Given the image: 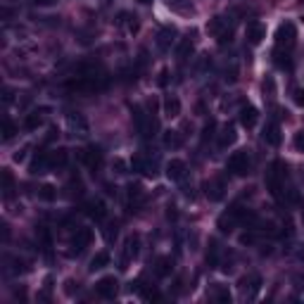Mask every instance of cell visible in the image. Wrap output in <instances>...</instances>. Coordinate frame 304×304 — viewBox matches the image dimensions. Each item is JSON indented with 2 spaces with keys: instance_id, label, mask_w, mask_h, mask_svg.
Masks as SVG:
<instances>
[{
  "instance_id": "cell-1",
  "label": "cell",
  "mask_w": 304,
  "mask_h": 304,
  "mask_svg": "<svg viewBox=\"0 0 304 304\" xmlns=\"http://www.w3.org/2000/svg\"><path fill=\"white\" fill-rule=\"evenodd\" d=\"M287 176V166L281 160H276L271 164V171L266 174V188L273 197H281V190H283V181Z\"/></svg>"
},
{
  "instance_id": "cell-2",
  "label": "cell",
  "mask_w": 304,
  "mask_h": 304,
  "mask_svg": "<svg viewBox=\"0 0 304 304\" xmlns=\"http://www.w3.org/2000/svg\"><path fill=\"white\" fill-rule=\"evenodd\" d=\"M226 171H231L233 176H247L250 174V155H247V150L233 152L228 162H226Z\"/></svg>"
},
{
  "instance_id": "cell-3",
  "label": "cell",
  "mask_w": 304,
  "mask_h": 304,
  "mask_svg": "<svg viewBox=\"0 0 304 304\" xmlns=\"http://www.w3.org/2000/svg\"><path fill=\"white\" fill-rule=\"evenodd\" d=\"M207 34H212V36L219 41V45H226V43H231V29H228V21L223 17H212L207 21Z\"/></svg>"
},
{
  "instance_id": "cell-4",
  "label": "cell",
  "mask_w": 304,
  "mask_h": 304,
  "mask_svg": "<svg viewBox=\"0 0 304 304\" xmlns=\"http://www.w3.org/2000/svg\"><path fill=\"white\" fill-rule=\"evenodd\" d=\"M297 41V29L292 21H283L278 29H276V45L283 48V50H290Z\"/></svg>"
},
{
  "instance_id": "cell-5",
  "label": "cell",
  "mask_w": 304,
  "mask_h": 304,
  "mask_svg": "<svg viewBox=\"0 0 304 304\" xmlns=\"http://www.w3.org/2000/svg\"><path fill=\"white\" fill-rule=\"evenodd\" d=\"M95 292H98L100 297H105V300H112V297L119 292V281H117L114 276H105V278H100V281L95 283Z\"/></svg>"
},
{
  "instance_id": "cell-6",
  "label": "cell",
  "mask_w": 304,
  "mask_h": 304,
  "mask_svg": "<svg viewBox=\"0 0 304 304\" xmlns=\"http://www.w3.org/2000/svg\"><path fill=\"white\" fill-rule=\"evenodd\" d=\"M50 169V152H43V150H38L36 155H34V160L29 164V174L31 176H41V174H45Z\"/></svg>"
},
{
  "instance_id": "cell-7",
  "label": "cell",
  "mask_w": 304,
  "mask_h": 304,
  "mask_svg": "<svg viewBox=\"0 0 304 304\" xmlns=\"http://www.w3.org/2000/svg\"><path fill=\"white\" fill-rule=\"evenodd\" d=\"M245 38L250 45H262V41L266 38V26L262 21H250L245 26Z\"/></svg>"
},
{
  "instance_id": "cell-8",
  "label": "cell",
  "mask_w": 304,
  "mask_h": 304,
  "mask_svg": "<svg viewBox=\"0 0 304 304\" xmlns=\"http://www.w3.org/2000/svg\"><path fill=\"white\" fill-rule=\"evenodd\" d=\"M138 252H141V238L133 233V235H128L124 243V259H122V266L119 268H128L126 264L131 262V259H136L138 257Z\"/></svg>"
},
{
  "instance_id": "cell-9",
  "label": "cell",
  "mask_w": 304,
  "mask_h": 304,
  "mask_svg": "<svg viewBox=\"0 0 304 304\" xmlns=\"http://www.w3.org/2000/svg\"><path fill=\"white\" fill-rule=\"evenodd\" d=\"M204 195L209 197L212 202H219V200H223L226 195V183L221 179H209L204 183Z\"/></svg>"
},
{
  "instance_id": "cell-10",
  "label": "cell",
  "mask_w": 304,
  "mask_h": 304,
  "mask_svg": "<svg viewBox=\"0 0 304 304\" xmlns=\"http://www.w3.org/2000/svg\"><path fill=\"white\" fill-rule=\"evenodd\" d=\"M83 212H86V216H90L93 221H102V219L107 216V204H105L102 200H88L86 207H83Z\"/></svg>"
},
{
  "instance_id": "cell-11",
  "label": "cell",
  "mask_w": 304,
  "mask_h": 304,
  "mask_svg": "<svg viewBox=\"0 0 304 304\" xmlns=\"http://www.w3.org/2000/svg\"><path fill=\"white\" fill-rule=\"evenodd\" d=\"M90 240H93V231H90V228H79L72 240V247H74L72 254H81V252L90 245Z\"/></svg>"
},
{
  "instance_id": "cell-12",
  "label": "cell",
  "mask_w": 304,
  "mask_h": 304,
  "mask_svg": "<svg viewBox=\"0 0 304 304\" xmlns=\"http://www.w3.org/2000/svg\"><path fill=\"white\" fill-rule=\"evenodd\" d=\"M81 160L86 162V166H88V169L95 171V169H100V164H102V150H100V147H95V145L88 147V150H81Z\"/></svg>"
},
{
  "instance_id": "cell-13",
  "label": "cell",
  "mask_w": 304,
  "mask_h": 304,
  "mask_svg": "<svg viewBox=\"0 0 304 304\" xmlns=\"http://www.w3.org/2000/svg\"><path fill=\"white\" fill-rule=\"evenodd\" d=\"M238 117H240V124L245 126V128H254L257 122H259V109L254 107V105H243Z\"/></svg>"
},
{
  "instance_id": "cell-14",
  "label": "cell",
  "mask_w": 304,
  "mask_h": 304,
  "mask_svg": "<svg viewBox=\"0 0 304 304\" xmlns=\"http://www.w3.org/2000/svg\"><path fill=\"white\" fill-rule=\"evenodd\" d=\"M162 109H164V117H169V119H176L181 114V100L176 95H164V100H162Z\"/></svg>"
},
{
  "instance_id": "cell-15",
  "label": "cell",
  "mask_w": 304,
  "mask_h": 304,
  "mask_svg": "<svg viewBox=\"0 0 304 304\" xmlns=\"http://www.w3.org/2000/svg\"><path fill=\"white\" fill-rule=\"evenodd\" d=\"M262 141L266 145H281V128H278V124L276 122H268L266 126H264V131H262Z\"/></svg>"
},
{
  "instance_id": "cell-16",
  "label": "cell",
  "mask_w": 304,
  "mask_h": 304,
  "mask_svg": "<svg viewBox=\"0 0 304 304\" xmlns=\"http://www.w3.org/2000/svg\"><path fill=\"white\" fill-rule=\"evenodd\" d=\"M67 124H69V128H72L74 136H88V122L81 117V114H69L67 117Z\"/></svg>"
},
{
  "instance_id": "cell-17",
  "label": "cell",
  "mask_w": 304,
  "mask_h": 304,
  "mask_svg": "<svg viewBox=\"0 0 304 304\" xmlns=\"http://www.w3.org/2000/svg\"><path fill=\"white\" fill-rule=\"evenodd\" d=\"M235 141H238L235 126H233V124H223L221 133H219V147H221V150H228V147H231Z\"/></svg>"
},
{
  "instance_id": "cell-18",
  "label": "cell",
  "mask_w": 304,
  "mask_h": 304,
  "mask_svg": "<svg viewBox=\"0 0 304 304\" xmlns=\"http://www.w3.org/2000/svg\"><path fill=\"white\" fill-rule=\"evenodd\" d=\"M166 179L169 181H183L185 179V164L181 160L166 162Z\"/></svg>"
},
{
  "instance_id": "cell-19",
  "label": "cell",
  "mask_w": 304,
  "mask_h": 304,
  "mask_svg": "<svg viewBox=\"0 0 304 304\" xmlns=\"http://www.w3.org/2000/svg\"><path fill=\"white\" fill-rule=\"evenodd\" d=\"M174 38H176V29L174 26H164L160 34H157V48L160 50H169L171 43H174Z\"/></svg>"
},
{
  "instance_id": "cell-20",
  "label": "cell",
  "mask_w": 304,
  "mask_h": 304,
  "mask_svg": "<svg viewBox=\"0 0 304 304\" xmlns=\"http://www.w3.org/2000/svg\"><path fill=\"white\" fill-rule=\"evenodd\" d=\"M235 223H238V216L233 214V209H231V212H226V214L219 216L216 228H219L221 233H233V231H235Z\"/></svg>"
},
{
  "instance_id": "cell-21",
  "label": "cell",
  "mask_w": 304,
  "mask_h": 304,
  "mask_svg": "<svg viewBox=\"0 0 304 304\" xmlns=\"http://www.w3.org/2000/svg\"><path fill=\"white\" fill-rule=\"evenodd\" d=\"M48 112V107H41V109H34L31 114H26V119H24V128L26 131H36L38 126L43 124V114Z\"/></svg>"
},
{
  "instance_id": "cell-22",
  "label": "cell",
  "mask_w": 304,
  "mask_h": 304,
  "mask_svg": "<svg viewBox=\"0 0 304 304\" xmlns=\"http://www.w3.org/2000/svg\"><path fill=\"white\" fill-rule=\"evenodd\" d=\"M67 162H69V150L57 147L50 152V169H62V166H67Z\"/></svg>"
},
{
  "instance_id": "cell-23",
  "label": "cell",
  "mask_w": 304,
  "mask_h": 304,
  "mask_svg": "<svg viewBox=\"0 0 304 304\" xmlns=\"http://www.w3.org/2000/svg\"><path fill=\"white\" fill-rule=\"evenodd\" d=\"M273 64H276L278 69H285V72H290V69H292V57L287 55V50L278 48V50L273 53Z\"/></svg>"
},
{
  "instance_id": "cell-24",
  "label": "cell",
  "mask_w": 304,
  "mask_h": 304,
  "mask_svg": "<svg viewBox=\"0 0 304 304\" xmlns=\"http://www.w3.org/2000/svg\"><path fill=\"white\" fill-rule=\"evenodd\" d=\"M0 176H2V193H5V200H10V197H12V190H15V176H12L10 169H2Z\"/></svg>"
},
{
  "instance_id": "cell-25",
  "label": "cell",
  "mask_w": 304,
  "mask_h": 304,
  "mask_svg": "<svg viewBox=\"0 0 304 304\" xmlns=\"http://www.w3.org/2000/svg\"><path fill=\"white\" fill-rule=\"evenodd\" d=\"M164 147H171V150H179L183 145V138H181L179 131H164Z\"/></svg>"
},
{
  "instance_id": "cell-26",
  "label": "cell",
  "mask_w": 304,
  "mask_h": 304,
  "mask_svg": "<svg viewBox=\"0 0 304 304\" xmlns=\"http://www.w3.org/2000/svg\"><path fill=\"white\" fill-rule=\"evenodd\" d=\"M171 268H174L171 257H160V259H157V266H155V273H157L160 278H166V276L171 273Z\"/></svg>"
},
{
  "instance_id": "cell-27",
  "label": "cell",
  "mask_w": 304,
  "mask_h": 304,
  "mask_svg": "<svg viewBox=\"0 0 304 304\" xmlns=\"http://www.w3.org/2000/svg\"><path fill=\"white\" fill-rule=\"evenodd\" d=\"M109 264V254L107 252H98L93 259H90V266H88V271L90 273H95V271H100V268H105Z\"/></svg>"
},
{
  "instance_id": "cell-28",
  "label": "cell",
  "mask_w": 304,
  "mask_h": 304,
  "mask_svg": "<svg viewBox=\"0 0 304 304\" xmlns=\"http://www.w3.org/2000/svg\"><path fill=\"white\" fill-rule=\"evenodd\" d=\"M193 55V41L190 38H181L179 45H176V57L179 60H185V57H190Z\"/></svg>"
},
{
  "instance_id": "cell-29",
  "label": "cell",
  "mask_w": 304,
  "mask_h": 304,
  "mask_svg": "<svg viewBox=\"0 0 304 304\" xmlns=\"http://www.w3.org/2000/svg\"><path fill=\"white\" fill-rule=\"evenodd\" d=\"M219 243L216 240H209V250H207V264H209V268L219 266Z\"/></svg>"
},
{
  "instance_id": "cell-30",
  "label": "cell",
  "mask_w": 304,
  "mask_h": 304,
  "mask_svg": "<svg viewBox=\"0 0 304 304\" xmlns=\"http://www.w3.org/2000/svg\"><path fill=\"white\" fill-rule=\"evenodd\" d=\"M38 197H41V200H45V202H53L55 197H57V188L50 185V183H43V185L38 188Z\"/></svg>"
},
{
  "instance_id": "cell-31",
  "label": "cell",
  "mask_w": 304,
  "mask_h": 304,
  "mask_svg": "<svg viewBox=\"0 0 304 304\" xmlns=\"http://www.w3.org/2000/svg\"><path fill=\"white\" fill-rule=\"evenodd\" d=\"M15 133H17V126L12 124L10 119H5V122H2V141H12Z\"/></svg>"
},
{
  "instance_id": "cell-32",
  "label": "cell",
  "mask_w": 304,
  "mask_h": 304,
  "mask_svg": "<svg viewBox=\"0 0 304 304\" xmlns=\"http://www.w3.org/2000/svg\"><path fill=\"white\" fill-rule=\"evenodd\" d=\"M214 300H216V302H223V304L231 302V292H228V287L216 285L214 287Z\"/></svg>"
},
{
  "instance_id": "cell-33",
  "label": "cell",
  "mask_w": 304,
  "mask_h": 304,
  "mask_svg": "<svg viewBox=\"0 0 304 304\" xmlns=\"http://www.w3.org/2000/svg\"><path fill=\"white\" fill-rule=\"evenodd\" d=\"M292 145H295L297 152H304V131H297V133L292 136Z\"/></svg>"
},
{
  "instance_id": "cell-34",
  "label": "cell",
  "mask_w": 304,
  "mask_h": 304,
  "mask_svg": "<svg viewBox=\"0 0 304 304\" xmlns=\"http://www.w3.org/2000/svg\"><path fill=\"white\" fill-rule=\"evenodd\" d=\"M128 197H131V202H133V200H141V197H143V188H141L138 183H136V185L131 183V185H128Z\"/></svg>"
},
{
  "instance_id": "cell-35",
  "label": "cell",
  "mask_w": 304,
  "mask_h": 304,
  "mask_svg": "<svg viewBox=\"0 0 304 304\" xmlns=\"http://www.w3.org/2000/svg\"><path fill=\"white\" fill-rule=\"evenodd\" d=\"M292 102H295L297 107L304 109V88H295V90H292Z\"/></svg>"
},
{
  "instance_id": "cell-36",
  "label": "cell",
  "mask_w": 304,
  "mask_h": 304,
  "mask_svg": "<svg viewBox=\"0 0 304 304\" xmlns=\"http://www.w3.org/2000/svg\"><path fill=\"white\" fill-rule=\"evenodd\" d=\"M117 231H119V226H117V223H109V226H105V240L112 243V240L117 238Z\"/></svg>"
},
{
  "instance_id": "cell-37",
  "label": "cell",
  "mask_w": 304,
  "mask_h": 304,
  "mask_svg": "<svg viewBox=\"0 0 304 304\" xmlns=\"http://www.w3.org/2000/svg\"><path fill=\"white\" fill-rule=\"evenodd\" d=\"M12 273H26V262L24 259H12Z\"/></svg>"
},
{
  "instance_id": "cell-38",
  "label": "cell",
  "mask_w": 304,
  "mask_h": 304,
  "mask_svg": "<svg viewBox=\"0 0 304 304\" xmlns=\"http://www.w3.org/2000/svg\"><path fill=\"white\" fill-rule=\"evenodd\" d=\"M214 128H216L214 122H209V124L204 126V131H202V143H207V138H212V136H214Z\"/></svg>"
},
{
  "instance_id": "cell-39",
  "label": "cell",
  "mask_w": 304,
  "mask_h": 304,
  "mask_svg": "<svg viewBox=\"0 0 304 304\" xmlns=\"http://www.w3.org/2000/svg\"><path fill=\"white\" fill-rule=\"evenodd\" d=\"M29 150H31V145H24L21 150H17V152L12 155V160H15V162H24V160H26V152H29Z\"/></svg>"
},
{
  "instance_id": "cell-40",
  "label": "cell",
  "mask_w": 304,
  "mask_h": 304,
  "mask_svg": "<svg viewBox=\"0 0 304 304\" xmlns=\"http://www.w3.org/2000/svg\"><path fill=\"white\" fill-rule=\"evenodd\" d=\"M166 83H169V69H162L160 76H157V86H160V88H166Z\"/></svg>"
},
{
  "instance_id": "cell-41",
  "label": "cell",
  "mask_w": 304,
  "mask_h": 304,
  "mask_svg": "<svg viewBox=\"0 0 304 304\" xmlns=\"http://www.w3.org/2000/svg\"><path fill=\"white\" fill-rule=\"evenodd\" d=\"M273 93H276V83H273V79H266L264 81V95L273 98Z\"/></svg>"
},
{
  "instance_id": "cell-42",
  "label": "cell",
  "mask_w": 304,
  "mask_h": 304,
  "mask_svg": "<svg viewBox=\"0 0 304 304\" xmlns=\"http://www.w3.org/2000/svg\"><path fill=\"white\" fill-rule=\"evenodd\" d=\"M64 292H67V295H74V292H79V283H74L72 278H69V281L64 283Z\"/></svg>"
},
{
  "instance_id": "cell-43",
  "label": "cell",
  "mask_w": 304,
  "mask_h": 304,
  "mask_svg": "<svg viewBox=\"0 0 304 304\" xmlns=\"http://www.w3.org/2000/svg\"><path fill=\"white\" fill-rule=\"evenodd\" d=\"M112 169H117V174H126V162L124 160H114V164H112Z\"/></svg>"
},
{
  "instance_id": "cell-44",
  "label": "cell",
  "mask_w": 304,
  "mask_h": 304,
  "mask_svg": "<svg viewBox=\"0 0 304 304\" xmlns=\"http://www.w3.org/2000/svg\"><path fill=\"white\" fill-rule=\"evenodd\" d=\"M2 100L10 105V102L15 100V90H12V88H5V90H2Z\"/></svg>"
},
{
  "instance_id": "cell-45",
  "label": "cell",
  "mask_w": 304,
  "mask_h": 304,
  "mask_svg": "<svg viewBox=\"0 0 304 304\" xmlns=\"http://www.w3.org/2000/svg\"><path fill=\"white\" fill-rule=\"evenodd\" d=\"M57 136H60V131H57V128H55V126H50V128H48V136H45V141H48V143H50V141H55V138H57Z\"/></svg>"
},
{
  "instance_id": "cell-46",
  "label": "cell",
  "mask_w": 304,
  "mask_h": 304,
  "mask_svg": "<svg viewBox=\"0 0 304 304\" xmlns=\"http://www.w3.org/2000/svg\"><path fill=\"white\" fill-rule=\"evenodd\" d=\"M240 243H243V245H252V243H254V235H252V233H245V235L240 238Z\"/></svg>"
},
{
  "instance_id": "cell-47",
  "label": "cell",
  "mask_w": 304,
  "mask_h": 304,
  "mask_svg": "<svg viewBox=\"0 0 304 304\" xmlns=\"http://www.w3.org/2000/svg\"><path fill=\"white\" fill-rule=\"evenodd\" d=\"M2 240H5V243L10 240V226H7V223H2Z\"/></svg>"
},
{
  "instance_id": "cell-48",
  "label": "cell",
  "mask_w": 304,
  "mask_h": 304,
  "mask_svg": "<svg viewBox=\"0 0 304 304\" xmlns=\"http://www.w3.org/2000/svg\"><path fill=\"white\" fill-rule=\"evenodd\" d=\"M34 2H36V5H50L53 0H34Z\"/></svg>"
},
{
  "instance_id": "cell-49",
  "label": "cell",
  "mask_w": 304,
  "mask_h": 304,
  "mask_svg": "<svg viewBox=\"0 0 304 304\" xmlns=\"http://www.w3.org/2000/svg\"><path fill=\"white\" fill-rule=\"evenodd\" d=\"M136 2H141V5H150L152 0H136Z\"/></svg>"
},
{
  "instance_id": "cell-50",
  "label": "cell",
  "mask_w": 304,
  "mask_h": 304,
  "mask_svg": "<svg viewBox=\"0 0 304 304\" xmlns=\"http://www.w3.org/2000/svg\"><path fill=\"white\" fill-rule=\"evenodd\" d=\"M302 219H304V209H302Z\"/></svg>"
}]
</instances>
